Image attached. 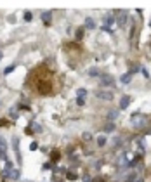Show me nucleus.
Here are the masks:
<instances>
[{
	"instance_id": "nucleus-10",
	"label": "nucleus",
	"mask_w": 151,
	"mask_h": 182,
	"mask_svg": "<svg viewBox=\"0 0 151 182\" xmlns=\"http://www.w3.org/2000/svg\"><path fill=\"white\" fill-rule=\"evenodd\" d=\"M130 73H127V75H122V78H120V82L122 83H129V82H130Z\"/></svg>"
},
{
	"instance_id": "nucleus-28",
	"label": "nucleus",
	"mask_w": 151,
	"mask_h": 182,
	"mask_svg": "<svg viewBox=\"0 0 151 182\" xmlns=\"http://www.w3.org/2000/svg\"><path fill=\"white\" fill-rule=\"evenodd\" d=\"M149 49H151V43H149Z\"/></svg>"
},
{
	"instance_id": "nucleus-3",
	"label": "nucleus",
	"mask_w": 151,
	"mask_h": 182,
	"mask_svg": "<svg viewBox=\"0 0 151 182\" xmlns=\"http://www.w3.org/2000/svg\"><path fill=\"white\" fill-rule=\"evenodd\" d=\"M50 19H52V10H45V12H42V21H43V24H45V26H49V24H50Z\"/></svg>"
},
{
	"instance_id": "nucleus-15",
	"label": "nucleus",
	"mask_w": 151,
	"mask_h": 182,
	"mask_svg": "<svg viewBox=\"0 0 151 182\" xmlns=\"http://www.w3.org/2000/svg\"><path fill=\"white\" fill-rule=\"evenodd\" d=\"M66 179H70V180H77L78 177H77V173H75V172H68V173H66Z\"/></svg>"
},
{
	"instance_id": "nucleus-16",
	"label": "nucleus",
	"mask_w": 151,
	"mask_h": 182,
	"mask_svg": "<svg viewBox=\"0 0 151 182\" xmlns=\"http://www.w3.org/2000/svg\"><path fill=\"white\" fill-rule=\"evenodd\" d=\"M89 75H90V77H97V75H99V69H97V68H90V69H89Z\"/></svg>"
},
{
	"instance_id": "nucleus-17",
	"label": "nucleus",
	"mask_w": 151,
	"mask_h": 182,
	"mask_svg": "<svg viewBox=\"0 0 151 182\" xmlns=\"http://www.w3.org/2000/svg\"><path fill=\"white\" fill-rule=\"evenodd\" d=\"M82 37H83V28H78V29H77L75 38H77V40H82Z\"/></svg>"
},
{
	"instance_id": "nucleus-22",
	"label": "nucleus",
	"mask_w": 151,
	"mask_h": 182,
	"mask_svg": "<svg viewBox=\"0 0 151 182\" xmlns=\"http://www.w3.org/2000/svg\"><path fill=\"white\" fill-rule=\"evenodd\" d=\"M77 104H78V106H83V104H85V99H83V97H78V99H77Z\"/></svg>"
},
{
	"instance_id": "nucleus-13",
	"label": "nucleus",
	"mask_w": 151,
	"mask_h": 182,
	"mask_svg": "<svg viewBox=\"0 0 151 182\" xmlns=\"http://www.w3.org/2000/svg\"><path fill=\"white\" fill-rule=\"evenodd\" d=\"M115 130V123H106L104 125V132H113Z\"/></svg>"
},
{
	"instance_id": "nucleus-1",
	"label": "nucleus",
	"mask_w": 151,
	"mask_h": 182,
	"mask_svg": "<svg viewBox=\"0 0 151 182\" xmlns=\"http://www.w3.org/2000/svg\"><path fill=\"white\" fill-rule=\"evenodd\" d=\"M132 125H134L135 128H142V127L148 125V118L142 116V115H134L132 116Z\"/></svg>"
},
{
	"instance_id": "nucleus-21",
	"label": "nucleus",
	"mask_w": 151,
	"mask_h": 182,
	"mask_svg": "<svg viewBox=\"0 0 151 182\" xmlns=\"http://www.w3.org/2000/svg\"><path fill=\"white\" fill-rule=\"evenodd\" d=\"M31 18H33L31 12H24V21H31Z\"/></svg>"
},
{
	"instance_id": "nucleus-9",
	"label": "nucleus",
	"mask_w": 151,
	"mask_h": 182,
	"mask_svg": "<svg viewBox=\"0 0 151 182\" xmlns=\"http://www.w3.org/2000/svg\"><path fill=\"white\" fill-rule=\"evenodd\" d=\"M116 116H118V111H116V109H111L110 113H108V118H110L111 122H113V120H116Z\"/></svg>"
},
{
	"instance_id": "nucleus-11",
	"label": "nucleus",
	"mask_w": 151,
	"mask_h": 182,
	"mask_svg": "<svg viewBox=\"0 0 151 182\" xmlns=\"http://www.w3.org/2000/svg\"><path fill=\"white\" fill-rule=\"evenodd\" d=\"M118 14H120V12H118ZM125 19H127V14H123V12H122L120 18H118V24H120V26H123V24H125Z\"/></svg>"
},
{
	"instance_id": "nucleus-26",
	"label": "nucleus",
	"mask_w": 151,
	"mask_h": 182,
	"mask_svg": "<svg viewBox=\"0 0 151 182\" xmlns=\"http://www.w3.org/2000/svg\"><path fill=\"white\" fill-rule=\"evenodd\" d=\"M134 182H142V179H135V180H134Z\"/></svg>"
},
{
	"instance_id": "nucleus-4",
	"label": "nucleus",
	"mask_w": 151,
	"mask_h": 182,
	"mask_svg": "<svg viewBox=\"0 0 151 182\" xmlns=\"http://www.w3.org/2000/svg\"><path fill=\"white\" fill-rule=\"evenodd\" d=\"M101 85H102V87L113 85V78H111L110 75H102V77H101Z\"/></svg>"
},
{
	"instance_id": "nucleus-24",
	"label": "nucleus",
	"mask_w": 151,
	"mask_h": 182,
	"mask_svg": "<svg viewBox=\"0 0 151 182\" xmlns=\"http://www.w3.org/2000/svg\"><path fill=\"white\" fill-rule=\"evenodd\" d=\"M83 139H85V141H90V134H89V132H85V134H83Z\"/></svg>"
},
{
	"instance_id": "nucleus-2",
	"label": "nucleus",
	"mask_w": 151,
	"mask_h": 182,
	"mask_svg": "<svg viewBox=\"0 0 151 182\" xmlns=\"http://www.w3.org/2000/svg\"><path fill=\"white\" fill-rule=\"evenodd\" d=\"M96 96L99 99H104V101H113V92H108V90H97Z\"/></svg>"
},
{
	"instance_id": "nucleus-25",
	"label": "nucleus",
	"mask_w": 151,
	"mask_h": 182,
	"mask_svg": "<svg viewBox=\"0 0 151 182\" xmlns=\"http://www.w3.org/2000/svg\"><path fill=\"white\" fill-rule=\"evenodd\" d=\"M5 168H12V161H5Z\"/></svg>"
},
{
	"instance_id": "nucleus-27",
	"label": "nucleus",
	"mask_w": 151,
	"mask_h": 182,
	"mask_svg": "<svg viewBox=\"0 0 151 182\" xmlns=\"http://www.w3.org/2000/svg\"><path fill=\"white\" fill-rule=\"evenodd\" d=\"M2 57H4V54H2V52H0V61H2Z\"/></svg>"
},
{
	"instance_id": "nucleus-8",
	"label": "nucleus",
	"mask_w": 151,
	"mask_h": 182,
	"mask_svg": "<svg viewBox=\"0 0 151 182\" xmlns=\"http://www.w3.org/2000/svg\"><path fill=\"white\" fill-rule=\"evenodd\" d=\"M0 156L5 158V142H4V139H0Z\"/></svg>"
},
{
	"instance_id": "nucleus-18",
	"label": "nucleus",
	"mask_w": 151,
	"mask_h": 182,
	"mask_svg": "<svg viewBox=\"0 0 151 182\" xmlns=\"http://www.w3.org/2000/svg\"><path fill=\"white\" fill-rule=\"evenodd\" d=\"M14 69H16V64H10L9 68H5V71H4V73H5V75H9V73H12Z\"/></svg>"
},
{
	"instance_id": "nucleus-20",
	"label": "nucleus",
	"mask_w": 151,
	"mask_h": 182,
	"mask_svg": "<svg viewBox=\"0 0 151 182\" xmlns=\"http://www.w3.org/2000/svg\"><path fill=\"white\" fill-rule=\"evenodd\" d=\"M97 144H99V146H104V144H106V139H104L102 135H101V137H97Z\"/></svg>"
},
{
	"instance_id": "nucleus-19",
	"label": "nucleus",
	"mask_w": 151,
	"mask_h": 182,
	"mask_svg": "<svg viewBox=\"0 0 151 182\" xmlns=\"http://www.w3.org/2000/svg\"><path fill=\"white\" fill-rule=\"evenodd\" d=\"M113 21H115V18H113V16H110V14H108V16L104 18V23H106V24H111Z\"/></svg>"
},
{
	"instance_id": "nucleus-7",
	"label": "nucleus",
	"mask_w": 151,
	"mask_h": 182,
	"mask_svg": "<svg viewBox=\"0 0 151 182\" xmlns=\"http://www.w3.org/2000/svg\"><path fill=\"white\" fill-rule=\"evenodd\" d=\"M85 28H87V29H94V28H96V21L92 19V18H87V19H85Z\"/></svg>"
},
{
	"instance_id": "nucleus-5",
	"label": "nucleus",
	"mask_w": 151,
	"mask_h": 182,
	"mask_svg": "<svg viewBox=\"0 0 151 182\" xmlns=\"http://www.w3.org/2000/svg\"><path fill=\"white\" fill-rule=\"evenodd\" d=\"M12 146H14V151L18 154V160H21V154H19V139L18 137H14L12 139Z\"/></svg>"
},
{
	"instance_id": "nucleus-6",
	"label": "nucleus",
	"mask_w": 151,
	"mask_h": 182,
	"mask_svg": "<svg viewBox=\"0 0 151 182\" xmlns=\"http://www.w3.org/2000/svg\"><path fill=\"white\" fill-rule=\"evenodd\" d=\"M129 104H130V97H129V96H123L120 99V108H122V109H125Z\"/></svg>"
},
{
	"instance_id": "nucleus-23",
	"label": "nucleus",
	"mask_w": 151,
	"mask_h": 182,
	"mask_svg": "<svg viewBox=\"0 0 151 182\" xmlns=\"http://www.w3.org/2000/svg\"><path fill=\"white\" fill-rule=\"evenodd\" d=\"M37 147H38V144H37V142H31L30 144V149H31V151H35Z\"/></svg>"
},
{
	"instance_id": "nucleus-12",
	"label": "nucleus",
	"mask_w": 151,
	"mask_h": 182,
	"mask_svg": "<svg viewBox=\"0 0 151 182\" xmlns=\"http://www.w3.org/2000/svg\"><path fill=\"white\" fill-rule=\"evenodd\" d=\"M9 179H12V180H18V179H19V170H12Z\"/></svg>"
},
{
	"instance_id": "nucleus-14",
	"label": "nucleus",
	"mask_w": 151,
	"mask_h": 182,
	"mask_svg": "<svg viewBox=\"0 0 151 182\" xmlns=\"http://www.w3.org/2000/svg\"><path fill=\"white\" fill-rule=\"evenodd\" d=\"M77 96L85 99V96H87V90H85V88H78V90H77Z\"/></svg>"
}]
</instances>
